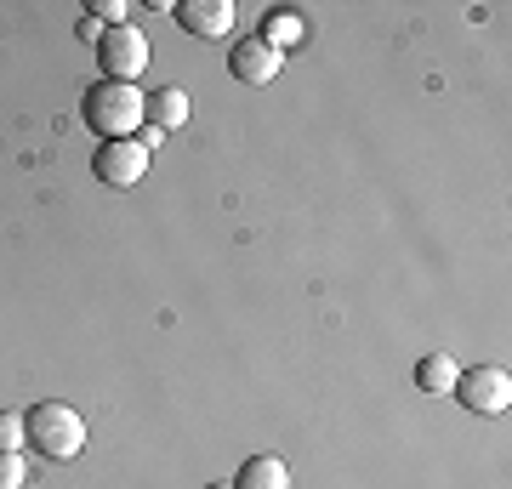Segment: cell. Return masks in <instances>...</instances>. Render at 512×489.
I'll list each match as a JSON object with an SVG mask.
<instances>
[{"label":"cell","instance_id":"cell-1","mask_svg":"<svg viewBox=\"0 0 512 489\" xmlns=\"http://www.w3.org/2000/svg\"><path fill=\"white\" fill-rule=\"evenodd\" d=\"M80 120H86V131L103 137V143L137 137V131H143V91L120 86V80H92L86 97H80Z\"/></svg>","mask_w":512,"mask_h":489},{"label":"cell","instance_id":"cell-2","mask_svg":"<svg viewBox=\"0 0 512 489\" xmlns=\"http://www.w3.org/2000/svg\"><path fill=\"white\" fill-rule=\"evenodd\" d=\"M23 433H29V450L46 455V461H74V455L86 450V416L57 399L29 404L23 410Z\"/></svg>","mask_w":512,"mask_h":489},{"label":"cell","instance_id":"cell-3","mask_svg":"<svg viewBox=\"0 0 512 489\" xmlns=\"http://www.w3.org/2000/svg\"><path fill=\"white\" fill-rule=\"evenodd\" d=\"M450 399L473 416H507L512 410V376L501 364H473V370H456V387Z\"/></svg>","mask_w":512,"mask_h":489},{"label":"cell","instance_id":"cell-4","mask_svg":"<svg viewBox=\"0 0 512 489\" xmlns=\"http://www.w3.org/2000/svg\"><path fill=\"white\" fill-rule=\"evenodd\" d=\"M97 69H103V80H120V86L143 80V69H148V35L137 29V23L103 29V40H97Z\"/></svg>","mask_w":512,"mask_h":489},{"label":"cell","instance_id":"cell-5","mask_svg":"<svg viewBox=\"0 0 512 489\" xmlns=\"http://www.w3.org/2000/svg\"><path fill=\"white\" fill-rule=\"evenodd\" d=\"M148 154L137 137H120V143H97L92 154V177L103 182V188H137V182L148 177Z\"/></svg>","mask_w":512,"mask_h":489},{"label":"cell","instance_id":"cell-6","mask_svg":"<svg viewBox=\"0 0 512 489\" xmlns=\"http://www.w3.org/2000/svg\"><path fill=\"white\" fill-rule=\"evenodd\" d=\"M279 69H285V57H279L274 46H262L256 35H245V40H234V46H228V74H234V80H245V86H274Z\"/></svg>","mask_w":512,"mask_h":489},{"label":"cell","instance_id":"cell-7","mask_svg":"<svg viewBox=\"0 0 512 489\" xmlns=\"http://www.w3.org/2000/svg\"><path fill=\"white\" fill-rule=\"evenodd\" d=\"M177 23H183L194 40H228L234 35V0H183L171 6Z\"/></svg>","mask_w":512,"mask_h":489},{"label":"cell","instance_id":"cell-8","mask_svg":"<svg viewBox=\"0 0 512 489\" xmlns=\"http://www.w3.org/2000/svg\"><path fill=\"white\" fill-rule=\"evenodd\" d=\"M188 114H194V103H188V91L183 86H160V91H143V126L154 131H183L188 126Z\"/></svg>","mask_w":512,"mask_h":489},{"label":"cell","instance_id":"cell-9","mask_svg":"<svg viewBox=\"0 0 512 489\" xmlns=\"http://www.w3.org/2000/svg\"><path fill=\"white\" fill-rule=\"evenodd\" d=\"M256 40H262V46H274V52L285 57V52H296V46L308 40V23H302V12H291V6H279V12H268V18H262Z\"/></svg>","mask_w":512,"mask_h":489},{"label":"cell","instance_id":"cell-10","mask_svg":"<svg viewBox=\"0 0 512 489\" xmlns=\"http://www.w3.org/2000/svg\"><path fill=\"white\" fill-rule=\"evenodd\" d=\"M416 387L427 399H450L456 387V353H421L416 359Z\"/></svg>","mask_w":512,"mask_h":489},{"label":"cell","instance_id":"cell-11","mask_svg":"<svg viewBox=\"0 0 512 489\" xmlns=\"http://www.w3.org/2000/svg\"><path fill=\"white\" fill-rule=\"evenodd\" d=\"M234 489H291V467H285L279 455H251V461L234 472Z\"/></svg>","mask_w":512,"mask_h":489},{"label":"cell","instance_id":"cell-12","mask_svg":"<svg viewBox=\"0 0 512 489\" xmlns=\"http://www.w3.org/2000/svg\"><path fill=\"white\" fill-rule=\"evenodd\" d=\"M6 450H29V433H23V410H0V455Z\"/></svg>","mask_w":512,"mask_h":489},{"label":"cell","instance_id":"cell-13","mask_svg":"<svg viewBox=\"0 0 512 489\" xmlns=\"http://www.w3.org/2000/svg\"><path fill=\"white\" fill-rule=\"evenodd\" d=\"M29 484V461H23V450H6L0 455V489H23Z\"/></svg>","mask_w":512,"mask_h":489},{"label":"cell","instance_id":"cell-14","mask_svg":"<svg viewBox=\"0 0 512 489\" xmlns=\"http://www.w3.org/2000/svg\"><path fill=\"white\" fill-rule=\"evenodd\" d=\"M86 12H92L103 29H120V23H131V6H126V0H97V6H86Z\"/></svg>","mask_w":512,"mask_h":489},{"label":"cell","instance_id":"cell-15","mask_svg":"<svg viewBox=\"0 0 512 489\" xmlns=\"http://www.w3.org/2000/svg\"><path fill=\"white\" fill-rule=\"evenodd\" d=\"M74 35H80V40H103V23H97L92 12H80V23H74Z\"/></svg>","mask_w":512,"mask_h":489},{"label":"cell","instance_id":"cell-16","mask_svg":"<svg viewBox=\"0 0 512 489\" xmlns=\"http://www.w3.org/2000/svg\"><path fill=\"white\" fill-rule=\"evenodd\" d=\"M137 143H143V148H148V154H154V148H160V143H165V131H154V126H143V131H137Z\"/></svg>","mask_w":512,"mask_h":489},{"label":"cell","instance_id":"cell-17","mask_svg":"<svg viewBox=\"0 0 512 489\" xmlns=\"http://www.w3.org/2000/svg\"><path fill=\"white\" fill-rule=\"evenodd\" d=\"M205 489H234V484H205Z\"/></svg>","mask_w":512,"mask_h":489}]
</instances>
